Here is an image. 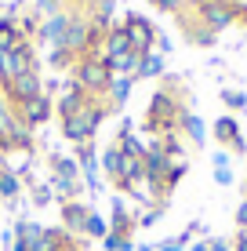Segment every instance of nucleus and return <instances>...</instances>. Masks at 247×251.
Returning a JSON list of instances; mask_svg holds the SVG:
<instances>
[{
	"label": "nucleus",
	"instance_id": "nucleus-8",
	"mask_svg": "<svg viewBox=\"0 0 247 251\" xmlns=\"http://www.w3.org/2000/svg\"><path fill=\"white\" fill-rule=\"evenodd\" d=\"M211 135H215L218 142L225 146V150H233V153H244V150H247V142H244V135H240V124H236V117H218L215 127H211Z\"/></svg>",
	"mask_w": 247,
	"mask_h": 251
},
{
	"label": "nucleus",
	"instance_id": "nucleus-17",
	"mask_svg": "<svg viewBox=\"0 0 247 251\" xmlns=\"http://www.w3.org/2000/svg\"><path fill=\"white\" fill-rule=\"evenodd\" d=\"M19 193H22V178L11 171V164L0 160V197H4L7 204H15V201H19Z\"/></svg>",
	"mask_w": 247,
	"mask_h": 251
},
{
	"label": "nucleus",
	"instance_id": "nucleus-30",
	"mask_svg": "<svg viewBox=\"0 0 247 251\" xmlns=\"http://www.w3.org/2000/svg\"><path fill=\"white\" fill-rule=\"evenodd\" d=\"M215 168H229V153H225V150L215 153Z\"/></svg>",
	"mask_w": 247,
	"mask_h": 251
},
{
	"label": "nucleus",
	"instance_id": "nucleus-4",
	"mask_svg": "<svg viewBox=\"0 0 247 251\" xmlns=\"http://www.w3.org/2000/svg\"><path fill=\"white\" fill-rule=\"evenodd\" d=\"M29 69H37V55H33V44H29V40H22L15 51L0 55V84H11L15 76L29 73Z\"/></svg>",
	"mask_w": 247,
	"mask_h": 251
},
{
	"label": "nucleus",
	"instance_id": "nucleus-13",
	"mask_svg": "<svg viewBox=\"0 0 247 251\" xmlns=\"http://www.w3.org/2000/svg\"><path fill=\"white\" fill-rule=\"evenodd\" d=\"M98 168H102V175L109 178V182L116 186V178H120V171H124V150L120 146H109V150H102V157H98Z\"/></svg>",
	"mask_w": 247,
	"mask_h": 251
},
{
	"label": "nucleus",
	"instance_id": "nucleus-22",
	"mask_svg": "<svg viewBox=\"0 0 247 251\" xmlns=\"http://www.w3.org/2000/svg\"><path fill=\"white\" fill-rule=\"evenodd\" d=\"M222 102H225L229 109H247V95L244 91H233V88L222 91Z\"/></svg>",
	"mask_w": 247,
	"mask_h": 251
},
{
	"label": "nucleus",
	"instance_id": "nucleus-26",
	"mask_svg": "<svg viewBox=\"0 0 247 251\" xmlns=\"http://www.w3.org/2000/svg\"><path fill=\"white\" fill-rule=\"evenodd\" d=\"M153 7H160V11H182V0H153Z\"/></svg>",
	"mask_w": 247,
	"mask_h": 251
},
{
	"label": "nucleus",
	"instance_id": "nucleus-31",
	"mask_svg": "<svg viewBox=\"0 0 247 251\" xmlns=\"http://www.w3.org/2000/svg\"><path fill=\"white\" fill-rule=\"evenodd\" d=\"M135 251H157V248H153V244H138V248H135Z\"/></svg>",
	"mask_w": 247,
	"mask_h": 251
},
{
	"label": "nucleus",
	"instance_id": "nucleus-32",
	"mask_svg": "<svg viewBox=\"0 0 247 251\" xmlns=\"http://www.w3.org/2000/svg\"><path fill=\"white\" fill-rule=\"evenodd\" d=\"M76 251H80V248H76Z\"/></svg>",
	"mask_w": 247,
	"mask_h": 251
},
{
	"label": "nucleus",
	"instance_id": "nucleus-28",
	"mask_svg": "<svg viewBox=\"0 0 247 251\" xmlns=\"http://www.w3.org/2000/svg\"><path fill=\"white\" fill-rule=\"evenodd\" d=\"M215 182L218 186H229V182H233V171H229V168H215Z\"/></svg>",
	"mask_w": 247,
	"mask_h": 251
},
{
	"label": "nucleus",
	"instance_id": "nucleus-14",
	"mask_svg": "<svg viewBox=\"0 0 247 251\" xmlns=\"http://www.w3.org/2000/svg\"><path fill=\"white\" fill-rule=\"evenodd\" d=\"M22 29H19V22H15V15H4L0 19V55H7V51H15L22 44Z\"/></svg>",
	"mask_w": 247,
	"mask_h": 251
},
{
	"label": "nucleus",
	"instance_id": "nucleus-29",
	"mask_svg": "<svg viewBox=\"0 0 247 251\" xmlns=\"http://www.w3.org/2000/svg\"><path fill=\"white\" fill-rule=\"evenodd\" d=\"M233 251H247V229H236V240H233Z\"/></svg>",
	"mask_w": 247,
	"mask_h": 251
},
{
	"label": "nucleus",
	"instance_id": "nucleus-18",
	"mask_svg": "<svg viewBox=\"0 0 247 251\" xmlns=\"http://www.w3.org/2000/svg\"><path fill=\"white\" fill-rule=\"evenodd\" d=\"M164 73V55L160 51H149V55H142L138 69H135V80H146V76H160Z\"/></svg>",
	"mask_w": 247,
	"mask_h": 251
},
{
	"label": "nucleus",
	"instance_id": "nucleus-7",
	"mask_svg": "<svg viewBox=\"0 0 247 251\" xmlns=\"http://www.w3.org/2000/svg\"><path fill=\"white\" fill-rule=\"evenodd\" d=\"M15 113H19V120L29 131H37V127H44L51 113H55V102H51V95H37V99L22 102V106H15Z\"/></svg>",
	"mask_w": 247,
	"mask_h": 251
},
{
	"label": "nucleus",
	"instance_id": "nucleus-16",
	"mask_svg": "<svg viewBox=\"0 0 247 251\" xmlns=\"http://www.w3.org/2000/svg\"><path fill=\"white\" fill-rule=\"evenodd\" d=\"M131 88H135V76H113V84H109V113H116V109L124 106L127 99H131Z\"/></svg>",
	"mask_w": 247,
	"mask_h": 251
},
{
	"label": "nucleus",
	"instance_id": "nucleus-11",
	"mask_svg": "<svg viewBox=\"0 0 247 251\" xmlns=\"http://www.w3.org/2000/svg\"><path fill=\"white\" fill-rule=\"evenodd\" d=\"M88 215H91V207H88V204H80V201H66V204H62V226L69 229L73 237H84Z\"/></svg>",
	"mask_w": 247,
	"mask_h": 251
},
{
	"label": "nucleus",
	"instance_id": "nucleus-9",
	"mask_svg": "<svg viewBox=\"0 0 247 251\" xmlns=\"http://www.w3.org/2000/svg\"><path fill=\"white\" fill-rule=\"evenodd\" d=\"M88 102H91V95H84V91H80V88H76V84L69 80V88H66V91L55 99V113L62 117V120H69V117H76V113H80V109L88 106Z\"/></svg>",
	"mask_w": 247,
	"mask_h": 251
},
{
	"label": "nucleus",
	"instance_id": "nucleus-24",
	"mask_svg": "<svg viewBox=\"0 0 247 251\" xmlns=\"http://www.w3.org/2000/svg\"><path fill=\"white\" fill-rule=\"evenodd\" d=\"M160 215H164V207H149L146 215H135V219H138L142 229H149V226H157V222H160Z\"/></svg>",
	"mask_w": 247,
	"mask_h": 251
},
{
	"label": "nucleus",
	"instance_id": "nucleus-20",
	"mask_svg": "<svg viewBox=\"0 0 247 251\" xmlns=\"http://www.w3.org/2000/svg\"><path fill=\"white\" fill-rule=\"evenodd\" d=\"M102 248L106 251H135V240L131 237H116V233H106V237H102Z\"/></svg>",
	"mask_w": 247,
	"mask_h": 251
},
{
	"label": "nucleus",
	"instance_id": "nucleus-2",
	"mask_svg": "<svg viewBox=\"0 0 247 251\" xmlns=\"http://www.w3.org/2000/svg\"><path fill=\"white\" fill-rule=\"evenodd\" d=\"M73 84L84 95L98 99V95H106L109 84H113V69L102 62V55H84V58H76V66H73Z\"/></svg>",
	"mask_w": 247,
	"mask_h": 251
},
{
	"label": "nucleus",
	"instance_id": "nucleus-5",
	"mask_svg": "<svg viewBox=\"0 0 247 251\" xmlns=\"http://www.w3.org/2000/svg\"><path fill=\"white\" fill-rule=\"evenodd\" d=\"M127 40H131V48L138 51V55H149V51H157V29H153L149 19H142V15H127L120 22Z\"/></svg>",
	"mask_w": 247,
	"mask_h": 251
},
{
	"label": "nucleus",
	"instance_id": "nucleus-27",
	"mask_svg": "<svg viewBox=\"0 0 247 251\" xmlns=\"http://www.w3.org/2000/svg\"><path fill=\"white\" fill-rule=\"evenodd\" d=\"M236 229H247V197L240 201V207H236Z\"/></svg>",
	"mask_w": 247,
	"mask_h": 251
},
{
	"label": "nucleus",
	"instance_id": "nucleus-21",
	"mask_svg": "<svg viewBox=\"0 0 247 251\" xmlns=\"http://www.w3.org/2000/svg\"><path fill=\"white\" fill-rule=\"evenodd\" d=\"M58 11H66L62 0H37V19H40V22L51 19V15H58Z\"/></svg>",
	"mask_w": 247,
	"mask_h": 251
},
{
	"label": "nucleus",
	"instance_id": "nucleus-15",
	"mask_svg": "<svg viewBox=\"0 0 247 251\" xmlns=\"http://www.w3.org/2000/svg\"><path fill=\"white\" fill-rule=\"evenodd\" d=\"M178 131H182L185 138H189V142L197 146V150H200L203 142H207V127H203V120H200L197 113H189V109L182 113V124H178Z\"/></svg>",
	"mask_w": 247,
	"mask_h": 251
},
{
	"label": "nucleus",
	"instance_id": "nucleus-1",
	"mask_svg": "<svg viewBox=\"0 0 247 251\" xmlns=\"http://www.w3.org/2000/svg\"><path fill=\"white\" fill-rule=\"evenodd\" d=\"M182 113H185L182 99L175 95V84H167V88H160L153 95L142 124H146V131H153V135H171V131H178V124H182Z\"/></svg>",
	"mask_w": 247,
	"mask_h": 251
},
{
	"label": "nucleus",
	"instance_id": "nucleus-10",
	"mask_svg": "<svg viewBox=\"0 0 247 251\" xmlns=\"http://www.w3.org/2000/svg\"><path fill=\"white\" fill-rule=\"evenodd\" d=\"M200 19L207 22L211 33H218V29H225V25L233 22V11H229L225 0H200Z\"/></svg>",
	"mask_w": 247,
	"mask_h": 251
},
{
	"label": "nucleus",
	"instance_id": "nucleus-19",
	"mask_svg": "<svg viewBox=\"0 0 247 251\" xmlns=\"http://www.w3.org/2000/svg\"><path fill=\"white\" fill-rule=\"evenodd\" d=\"M106 233H109V222L102 219L98 211H91V215H88V226H84V237H91V240H102Z\"/></svg>",
	"mask_w": 247,
	"mask_h": 251
},
{
	"label": "nucleus",
	"instance_id": "nucleus-3",
	"mask_svg": "<svg viewBox=\"0 0 247 251\" xmlns=\"http://www.w3.org/2000/svg\"><path fill=\"white\" fill-rule=\"evenodd\" d=\"M106 113H109V106H106V102H102V99H91V102H88V106H84L76 117L62 120V135L69 138L73 146L91 142V138H95V131L102 127V120H106Z\"/></svg>",
	"mask_w": 247,
	"mask_h": 251
},
{
	"label": "nucleus",
	"instance_id": "nucleus-6",
	"mask_svg": "<svg viewBox=\"0 0 247 251\" xmlns=\"http://www.w3.org/2000/svg\"><path fill=\"white\" fill-rule=\"evenodd\" d=\"M37 95H44V80H40L37 69H29V73L15 76L11 84H4V99L11 102V106H22V102L37 99Z\"/></svg>",
	"mask_w": 247,
	"mask_h": 251
},
{
	"label": "nucleus",
	"instance_id": "nucleus-12",
	"mask_svg": "<svg viewBox=\"0 0 247 251\" xmlns=\"http://www.w3.org/2000/svg\"><path fill=\"white\" fill-rule=\"evenodd\" d=\"M135 229H138V219H135V215L124 207V201L116 197V201H113V219H109V233H116V237H131Z\"/></svg>",
	"mask_w": 247,
	"mask_h": 251
},
{
	"label": "nucleus",
	"instance_id": "nucleus-23",
	"mask_svg": "<svg viewBox=\"0 0 247 251\" xmlns=\"http://www.w3.org/2000/svg\"><path fill=\"white\" fill-rule=\"evenodd\" d=\"M29 186H33V204H37V207L51 204V197H55V193H51V186H47V182H29Z\"/></svg>",
	"mask_w": 247,
	"mask_h": 251
},
{
	"label": "nucleus",
	"instance_id": "nucleus-25",
	"mask_svg": "<svg viewBox=\"0 0 247 251\" xmlns=\"http://www.w3.org/2000/svg\"><path fill=\"white\" fill-rule=\"evenodd\" d=\"M207 251H233V240H225V237H211V240H207Z\"/></svg>",
	"mask_w": 247,
	"mask_h": 251
}]
</instances>
